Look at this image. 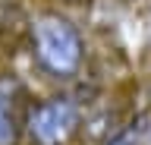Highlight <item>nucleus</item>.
<instances>
[{"label": "nucleus", "mask_w": 151, "mask_h": 145, "mask_svg": "<svg viewBox=\"0 0 151 145\" xmlns=\"http://www.w3.org/2000/svg\"><path fill=\"white\" fill-rule=\"evenodd\" d=\"M135 139H139V129H135V123H129L126 129H120V133L113 136L107 145H135Z\"/></svg>", "instance_id": "20e7f679"}, {"label": "nucleus", "mask_w": 151, "mask_h": 145, "mask_svg": "<svg viewBox=\"0 0 151 145\" xmlns=\"http://www.w3.org/2000/svg\"><path fill=\"white\" fill-rule=\"evenodd\" d=\"M22 129H25L22 85L13 76H3L0 79V145H19Z\"/></svg>", "instance_id": "7ed1b4c3"}, {"label": "nucleus", "mask_w": 151, "mask_h": 145, "mask_svg": "<svg viewBox=\"0 0 151 145\" xmlns=\"http://www.w3.org/2000/svg\"><path fill=\"white\" fill-rule=\"evenodd\" d=\"M82 104L69 95L47 98L25 114V133L35 145H66L79 133Z\"/></svg>", "instance_id": "f03ea898"}, {"label": "nucleus", "mask_w": 151, "mask_h": 145, "mask_svg": "<svg viewBox=\"0 0 151 145\" xmlns=\"http://www.w3.org/2000/svg\"><path fill=\"white\" fill-rule=\"evenodd\" d=\"M145 145H151V126H148V133H145Z\"/></svg>", "instance_id": "39448f33"}, {"label": "nucleus", "mask_w": 151, "mask_h": 145, "mask_svg": "<svg viewBox=\"0 0 151 145\" xmlns=\"http://www.w3.org/2000/svg\"><path fill=\"white\" fill-rule=\"evenodd\" d=\"M32 54L47 76L69 79L82 66V35L69 19L44 13L32 22Z\"/></svg>", "instance_id": "f257e3e1"}]
</instances>
